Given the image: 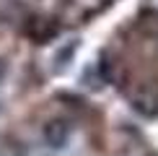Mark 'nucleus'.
Instances as JSON below:
<instances>
[{
	"mask_svg": "<svg viewBox=\"0 0 158 156\" xmlns=\"http://www.w3.org/2000/svg\"><path fill=\"white\" fill-rule=\"evenodd\" d=\"M26 31H29L34 39H39V42H47L49 37H55V34H57V29L47 21V18H36V21H31Z\"/></svg>",
	"mask_w": 158,
	"mask_h": 156,
	"instance_id": "1",
	"label": "nucleus"
},
{
	"mask_svg": "<svg viewBox=\"0 0 158 156\" xmlns=\"http://www.w3.org/2000/svg\"><path fill=\"white\" fill-rule=\"evenodd\" d=\"M65 135H68V125H62V122H52V125L47 128V138L52 143H62Z\"/></svg>",
	"mask_w": 158,
	"mask_h": 156,
	"instance_id": "2",
	"label": "nucleus"
}]
</instances>
